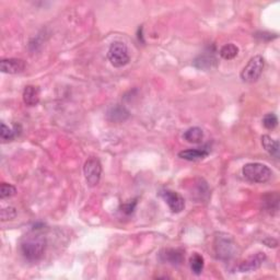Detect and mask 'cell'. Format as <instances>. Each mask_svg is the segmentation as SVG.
<instances>
[{
    "label": "cell",
    "instance_id": "obj_1",
    "mask_svg": "<svg viewBox=\"0 0 280 280\" xmlns=\"http://www.w3.org/2000/svg\"><path fill=\"white\" fill-rule=\"evenodd\" d=\"M46 248V237L41 234L25 235L20 243V250H21L22 255L29 262H38L39 259H42Z\"/></svg>",
    "mask_w": 280,
    "mask_h": 280
},
{
    "label": "cell",
    "instance_id": "obj_3",
    "mask_svg": "<svg viewBox=\"0 0 280 280\" xmlns=\"http://www.w3.org/2000/svg\"><path fill=\"white\" fill-rule=\"evenodd\" d=\"M265 67V59L261 55L252 57L241 71V79L244 83L253 84L262 76Z\"/></svg>",
    "mask_w": 280,
    "mask_h": 280
},
{
    "label": "cell",
    "instance_id": "obj_14",
    "mask_svg": "<svg viewBox=\"0 0 280 280\" xmlns=\"http://www.w3.org/2000/svg\"><path fill=\"white\" fill-rule=\"evenodd\" d=\"M106 115L108 121L114 123H122V122H125L129 117V112L126 110V107L122 106L119 104H116L108 108Z\"/></svg>",
    "mask_w": 280,
    "mask_h": 280
},
{
    "label": "cell",
    "instance_id": "obj_4",
    "mask_svg": "<svg viewBox=\"0 0 280 280\" xmlns=\"http://www.w3.org/2000/svg\"><path fill=\"white\" fill-rule=\"evenodd\" d=\"M107 58L110 60V63L116 68L126 66L129 63V60H131V56H129V52L126 44L119 42V41L113 42L110 49H108Z\"/></svg>",
    "mask_w": 280,
    "mask_h": 280
},
{
    "label": "cell",
    "instance_id": "obj_5",
    "mask_svg": "<svg viewBox=\"0 0 280 280\" xmlns=\"http://www.w3.org/2000/svg\"><path fill=\"white\" fill-rule=\"evenodd\" d=\"M215 251L218 258L224 259V261L232 258L235 253L234 240L228 234L220 233L219 235L216 236Z\"/></svg>",
    "mask_w": 280,
    "mask_h": 280
},
{
    "label": "cell",
    "instance_id": "obj_10",
    "mask_svg": "<svg viewBox=\"0 0 280 280\" xmlns=\"http://www.w3.org/2000/svg\"><path fill=\"white\" fill-rule=\"evenodd\" d=\"M160 259L172 266H180L184 261V252L180 249H166L161 251Z\"/></svg>",
    "mask_w": 280,
    "mask_h": 280
},
{
    "label": "cell",
    "instance_id": "obj_9",
    "mask_svg": "<svg viewBox=\"0 0 280 280\" xmlns=\"http://www.w3.org/2000/svg\"><path fill=\"white\" fill-rule=\"evenodd\" d=\"M25 69V61L20 58H6L0 61V70L4 73L16 74Z\"/></svg>",
    "mask_w": 280,
    "mask_h": 280
},
{
    "label": "cell",
    "instance_id": "obj_20",
    "mask_svg": "<svg viewBox=\"0 0 280 280\" xmlns=\"http://www.w3.org/2000/svg\"><path fill=\"white\" fill-rule=\"evenodd\" d=\"M17 133L13 129L9 128L5 123H2V131H0V137L4 141H11L16 138Z\"/></svg>",
    "mask_w": 280,
    "mask_h": 280
},
{
    "label": "cell",
    "instance_id": "obj_24",
    "mask_svg": "<svg viewBox=\"0 0 280 280\" xmlns=\"http://www.w3.org/2000/svg\"><path fill=\"white\" fill-rule=\"evenodd\" d=\"M136 205H137V202L136 201H133V203H127V204H124L122 206V211H124V213L126 215H129V214H132L135 207H136Z\"/></svg>",
    "mask_w": 280,
    "mask_h": 280
},
{
    "label": "cell",
    "instance_id": "obj_16",
    "mask_svg": "<svg viewBox=\"0 0 280 280\" xmlns=\"http://www.w3.org/2000/svg\"><path fill=\"white\" fill-rule=\"evenodd\" d=\"M183 138L189 143H201L204 139V132L199 127H190L184 133Z\"/></svg>",
    "mask_w": 280,
    "mask_h": 280
},
{
    "label": "cell",
    "instance_id": "obj_7",
    "mask_svg": "<svg viewBox=\"0 0 280 280\" xmlns=\"http://www.w3.org/2000/svg\"><path fill=\"white\" fill-rule=\"evenodd\" d=\"M160 196L165 199L171 211L174 214H179L185 208V201H184V198L179 193L174 192V190L162 189L160 192Z\"/></svg>",
    "mask_w": 280,
    "mask_h": 280
},
{
    "label": "cell",
    "instance_id": "obj_2",
    "mask_svg": "<svg viewBox=\"0 0 280 280\" xmlns=\"http://www.w3.org/2000/svg\"><path fill=\"white\" fill-rule=\"evenodd\" d=\"M243 176L251 183L263 184L268 182L272 176V171L263 163L253 162L245 165L242 169Z\"/></svg>",
    "mask_w": 280,
    "mask_h": 280
},
{
    "label": "cell",
    "instance_id": "obj_8",
    "mask_svg": "<svg viewBox=\"0 0 280 280\" xmlns=\"http://www.w3.org/2000/svg\"><path fill=\"white\" fill-rule=\"evenodd\" d=\"M265 259H266L265 253L258 252L256 254L250 256L248 259H245L244 262H242L240 265H238L237 269L241 272H251V271L257 270L265 262Z\"/></svg>",
    "mask_w": 280,
    "mask_h": 280
},
{
    "label": "cell",
    "instance_id": "obj_23",
    "mask_svg": "<svg viewBox=\"0 0 280 280\" xmlns=\"http://www.w3.org/2000/svg\"><path fill=\"white\" fill-rule=\"evenodd\" d=\"M255 37L259 38V39H267V41H270V39H274V38H277V34H274V33H269V32H257L255 33Z\"/></svg>",
    "mask_w": 280,
    "mask_h": 280
},
{
    "label": "cell",
    "instance_id": "obj_17",
    "mask_svg": "<svg viewBox=\"0 0 280 280\" xmlns=\"http://www.w3.org/2000/svg\"><path fill=\"white\" fill-rule=\"evenodd\" d=\"M189 266L195 275H201L205 266L204 257L201 254H198V253H194L189 258Z\"/></svg>",
    "mask_w": 280,
    "mask_h": 280
},
{
    "label": "cell",
    "instance_id": "obj_12",
    "mask_svg": "<svg viewBox=\"0 0 280 280\" xmlns=\"http://www.w3.org/2000/svg\"><path fill=\"white\" fill-rule=\"evenodd\" d=\"M209 153H210V150L208 149V147L204 146L202 148L183 150V151L179 153V156L187 161H197L201 159H205Z\"/></svg>",
    "mask_w": 280,
    "mask_h": 280
},
{
    "label": "cell",
    "instance_id": "obj_13",
    "mask_svg": "<svg viewBox=\"0 0 280 280\" xmlns=\"http://www.w3.org/2000/svg\"><path fill=\"white\" fill-rule=\"evenodd\" d=\"M23 102L25 105L28 106H35L38 104L39 98H41V91L39 88L36 86H26L23 90Z\"/></svg>",
    "mask_w": 280,
    "mask_h": 280
},
{
    "label": "cell",
    "instance_id": "obj_18",
    "mask_svg": "<svg viewBox=\"0 0 280 280\" xmlns=\"http://www.w3.org/2000/svg\"><path fill=\"white\" fill-rule=\"evenodd\" d=\"M220 56L225 59V60H231L233 59L237 56L238 54V47L234 44L232 43H229V44H225L221 47V50L219 52Z\"/></svg>",
    "mask_w": 280,
    "mask_h": 280
},
{
    "label": "cell",
    "instance_id": "obj_11",
    "mask_svg": "<svg viewBox=\"0 0 280 280\" xmlns=\"http://www.w3.org/2000/svg\"><path fill=\"white\" fill-rule=\"evenodd\" d=\"M217 65H218V60L213 51L205 52L204 54H201V55L194 60V66L202 70L213 69V68L217 67Z\"/></svg>",
    "mask_w": 280,
    "mask_h": 280
},
{
    "label": "cell",
    "instance_id": "obj_22",
    "mask_svg": "<svg viewBox=\"0 0 280 280\" xmlns=\"http://www.w3.org/2000/svg\"><path fill=\"white\" fill-rule=\"evenodd\" d=\"M17 216V209L15 207H7L2 210V220L8 221L15 219Z\"/></svg>",
    "mask_w": 280,
    "mask_h": 280
},
{
    "label": "cell",
    "instance_id": "obj_19",
    "mask_svg": "<svg viewBox=\"0 0 280 280\" xmlns=\"http://www.w3.org/2000/svg\"><path fill=\"white\" fill-rule=\"evenodd\" d=\"M16 193H17V188L13 185H11V184L3 183L2 186H0V197H2V199L15 196Z\"/></svg>",
    "mask_w": 280,
    "mask_h": 280
},
{
    "label": "cell",
    "instance_id": "obj_21",
    "mask_svg": "<svg viewBox=\"0 0 280 280\" xmlns=\"http://www.w3.org/2000/svg\"><path fill=\"white\" fill-rule=\"evenodd\" d=\"M263 125L266 129H274L278 125V117L274 113H268L264 116Z\"/></svg>",
    "mask_w": 280,
    "mask_h": 280
},
{
    "label": "cell",
    "instance_id": "obj_15",
    "mask_svg": "<svg viewBox=\"0 0 280 280\" xmlns=\"http://www.w3.org/2000/svg\"><path fill=\"white\" fill-rule=\"evenodd\" d=\"M261 140H262V146L264 147L266 151H267L270 155L274 156V158L279 159V152H280L279 142L275 139H272L268 135L262 136Z\"/></svg>",
    "mask_w": 280,
    "mask_h": 280
},
{
    "label": "cell",
    "instance_id": "obj_6",
    "mask_svg": "<svg viewBox=\"0 0 280 280\" xmlns=\"http://www.w3.org/2000/svg\"><path fill=\"white\" fill-rule=\"evenodd\" d=\"M84 174L89 186H97L100 183L102 175V165L100 160L97 158L88 159L84 166Z\"/></svg>",
    "mask_w": 280,
    "mask_h": 280
}]
</instances>
